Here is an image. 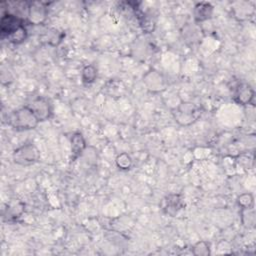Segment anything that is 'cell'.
Wrapping results in <instances>:
<instances>
[{
  "instance_id": "8",
  "label": "cell",
  "mask_w": 256,
  "mask_h": 256,
  "mask_svg": "<svg viewBox=\"0 0 256 256\" xmlns=\"http://www.w3.org/2000/svg\"><path fill=\"white\" fill-rule=\"evenodd\" d=\"M143 81L147 89L150 90L151 92H159L165 88V81L162 75L155 70L149 71L144 76Z\"/></svg>"
},
{
  "instance_id": "6",
  "label": "cell",
  "mask_w": 256,
  "mask_h": 256,
  "mask_svg": "<svg viewBox=\"0 0 256 256\" xmlns=\"http://www.w3.org/2000/svg\"><path fill=\"white\" fill-rule=\"evenodd\" d=\"M26 106L33 111L40 122L48 120L52 116V106L49 100L45 97L37 96L26 104Z\"/></svg>"
},
{
  "instance_id": "12",
  "label": "cell",
  "mask_w": 256,
  "mask_h": 256,
  "mask_svg": "<svg viewBox=\"0 0 256 256\" xmlns=\"http://www.w3.org/2000/svg\"><path fill=\"white\" fill-rule=\"evenodd\" d=\"M24 212V204L20 201H14L7 205L3 211V218L7 221H14Z\"/></svg>"
},
{
  "instance_id": "5",
  "label": "cell",
  "mask_w": 256,
  "mask_h": 256,
  "mask_svg": "<svg viewBox=\"0 0 256 256\" xmlns=\"http://www.w3.org/2000/svg\"><path fill=\"white\" fill-rule=\"evenodd\" d=\"M199 108L193 103H181L175 111V119L181 125L193 123L199 116Z\"/></svg>"
},
{
  "instance_id": "18",
  "label": "cell",
  "mask_w": 256,
  "mask_h": 256,
  "mask_svg": "<svg viewBox=\"0 0 256 256\" xmlns=\"http://www.w3.org/2000/svg\"><path fill=\"white\" fill-rule=\"evenodd\" d=\"M192 253L197 256H207L210 254V246L205 241H199L193 245Z\"/></svg>"
},
{
  "instance_id": "13",
  "label": "cell",
  "mask_w": 256,
  "mask_h": 256,
  "mask_svg": "<svg viewBox=\"0 0 256 256\" xmlns=\"http://www.w3.org/2000/svg\"><path fill=\"white\" fill-rule=\"evenodd\" d=\"M97 78V68L93 64L85 65L81 70V80L84 85L92 84Z\"/></svg>"
},
{
  "instance_id": "4",
  "label": "cell",
  "mask_w": 256,
  "mask_h": 256,
  "mask_svg": "<svg viewBox=\"0 0 256 256\" xmlns=\"http://www.w3.org/2000/svg\"><path fill=\"white\" fill-rule=\"evenodd\" d=\"M48 16V7L44 2H30L26 21L29 25H42Z\"/></svg>"
},
{
  "instance_id": "11",
  "label": "cell",
  "mask_w": 256,
  "mask_h": 256,
  "mask_svg": "<svg viewBox=\"0 0 256 256\" xmlns=\"http://www.w3.org/2000/svg\"><path fill=\"white\" fill-rule=\"evenodd\" d=\"M213 15V6L209 2H198L193 9V16L196 22H204Z\"/></svg>"
},
{
  "instance_id": "1",
  "label": "cell",
  "mask_w": 256,
  "mask_h": 256,
  "mask_svg": "<svg viewBox=\"0 0 256 256\" xmlns=\"http://www.w3.org/2000/svg\"><path fill=\"white\" fill-rule=\"evenodd\" d=\"M40 121L28 106H23L10 113L8 124L16 131L35 129Z\"/></svg>"
},
{
  "instance_id": "9",
  "label": "cell",
  "mask_w": 256,
  "mask_h": 256,
  "mask_svg": "<svg viewBox=\"0 0 256 256\" xmlns=\"http://www.w3.org/2000/svg\"><path fill=\"white\" fill-rule=\"evenodd\" d=\"M184 206L183 200L179 194H170L163 200V210L166 214L174 216Z\"/></svg>"
},
{
  "instance_id": "7",
  "label": "cell",
  "mask_w": 256,
  "mask_h": 256,
  "mask_svg": "<svg viewBox=\"0 0 256 256\" xmlns=\"http://www.w3.org/2000/svg\"><path fill=\"white\" fill-rule=\"evenodd\" d=\"M254 95H255V92H254V89L251 87V85L247 83H240L235 88L233 99L237 104L246 106L253 103Z\"/></svg>"
},
{
  "instance_id": "10",
  "label": "cell",
  "mask_w": 256,
  "mask_h": 256,
  "mask_svg": "<svg viewBox=\"0 0 256 256\" xmlns=\"http://www.w3.org/2000/svg\"><path fill=\"white\" fill-rule=\"evenodd\" d=\"M71 144V161L76 160L78 157L82 155L86 148V141L81 132H75L72 134L70 138Z\"/></svg>"
},
{
  "instance_id": "16",
  "label": "cell",
  "mask_w": 256,
  "mask_h": 256,
  "mask_svg": "<svg viewBox=\"0 0 256 256\" xmlns=\"http://www.w3.org/2000/svg\"><path fill=\"white\" fill-rule=\"evenodd\" d=\"M115 163L120 170H129L132 166V158L130 157L129 154L123 152L117 155Z\"/></svg>"
},
{
  "instance_id": "3",
  "label": "cell",
  "mask_w": 256,
  "mask_h": 256,
  "mask_svg": "<svg viewBox=\"0 0 256 256\" xmlns=\"http://www.w3.org/2000/svg\"><path fill=\"white\" fill-rule=\"evenodd\" d=\"M27 25L26 19L11 12L3 13L0 19V34L1 38H7L20 27Z\"/></svg>"
},
{
  "instance_id": "17",
  "label": "cell",
  "mask_w": 256,
  "mask_h": 256,
  "mask_svg": "<svg viewBox=\"0 0 256 256\" xmlns=\"http://www.w3.org/2000/svg\"><path fill=\"white\" fill-rule=\"evenodd\" d=\"M237 203L243 210L253 209V206H254L253 195L250 193H243L237 197Z\"/></svg>"
},
{
  "instance_id": "14",
  "label": "cell",
  "mask_w": 256,
  "mask_h": 256,
  "mask_svg": "<svg viewBox=\"0 0 256 256\" xmlns=\"http://www.w3.org/2000/svg\"><path fill=\"white\" fill-rule=\"evenodd\" d=\"M47 32L44 35V39L51 46H58L65 36L64 32L58 31L57 29H49Z\"/></svg>"
},
{
  "instance_id": "15",
  "label": "cell",
  "mask_w": 256,
  "mask_h": 256,
  "mask_svg": "<svg viewBox=\"0 0 256 256\" xmlns=\"http://www.w3.org/2000/svg\"><path fill=\"white\" fill-rule=\"evenodd\" d=\"M27 37H28V31H27V27L25 25V26L20 27L15 32H13L11 35H9L7 37V39L10 43L18 45V44L23 43L27 39Z\"/></svg>"
},
{
  "instance_id": "2",
  "label": "cell",
  "mask_w": 256,
  "mask_h": 256,
  "mask_svg": "<svg viewBox=\"0 0 256 256\" xmlns=\"http://www.w3.org/2000/svg\"><path fill=\"white\" fill-rule=\"evenodd\" d=\"M12 159L14 163L18 165L29 166L39 161L40 151L34 144L27 143L16 148L13 151Z\"/></svg>"
}]
</instances>
